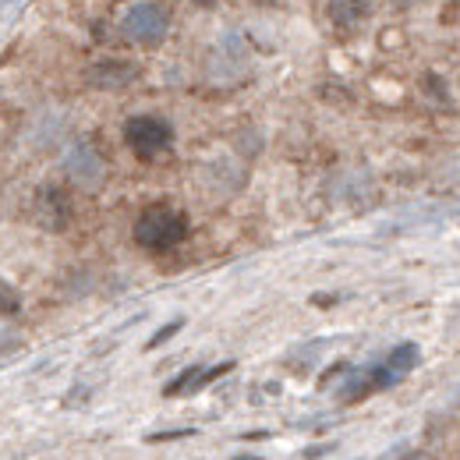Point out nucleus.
Wrapping results in <instances>:
<instances>
[{"mask_svg": "<svg viewBox=\"0 0 460 460\" xmlns=\"http://www.w3.org/2000/svg\"><path fill=\"white\" fill-rule=\"evenodd\" d=\"M184 237H188V217L171 209V206H149L135 220V241L142 248H149V252L177 248Z\"/></svg>", "mask_w": 460, "mask_h": 460, "instance_id": "nucleus-1", "label": "nucleus"}, {"mask_svg": "<svg viewBox=\"0 0 460 460\" xmlns=\"http://www.w3.org/2000/svg\"><path fill=\"white\" fill-rule=\"evenodd\" d=\"M171 29V11L156 0H142L135 7H128L124 22H120V32L131 40V43H160Z\"/></svg>", "mask_w": 460, "mask_h": 460, "instance_id": "nucleus-2", "label": "nucleus"}, {"mask_svg": "<svg viewBox=\"0 0 460 460\" xmlns=\"http://www.w3.org/2000/svg\"><path fill=\"white\" fill-rule=\"evenodd\" d=\"M124 142H128V149H131L135 156L153 160L156 153H164L173 142V128L164 117H149V114L131 117V120L124 124Z\"/></svg>", "mask_w": 460, "mask_h": 460, "instance_id": "nucleus-3", "label": "nucleus"}, {"mask_svg": "<svg viewBox=\"0 0 460 460\" xmlns=\"http://www.w3.org/2000/svg\"><path fill=\"white\" fill-rule=\"evenodd\" d=\"M36 220H40V227L47 230H64L71 224V199L60 191L58 184L40 188V195H36Z\"/></svg>", "mask_w": 460, "mask_h": 460, "instance_id": "nucleus-4", "label": "nucleus"}, {"mask_svg": "<svg viewBox=\"0 0 460 460\" xmlns=\"http://www.w3.org/2000/svg\"><path fill=\"white\" fill-rule=\"evenodd\" d=\"M67 173H71L75 184H82V188H96V184L103 181V160H100L96 149L78 146V149L67 156Z\"/></svg>", "mask_w": 460, "mask_h": 460, "instance_id": "nucleus-5", "label": "nucleus"}, {"mask_svg": "<svg viewBox=\"0 0 460 460\" xmlns=\"http://www.w3.org/2000/svg\"><path fill=\"white\" fill-rule=\"evenodd\" d=\"M135 78H138V67L128 64V60H100V64H93V71H89V82H93L96 89H124V85H131Z\"/></svg>", "mask_w": 460, "mask_h": 460, "instance_id": "nucleus-6", "label": "nucleus"}, {"mask_svg": "<svg viewBox=\"0 0 460 460\" xmlns=\"http://www.w3.org/2000/svg\"><path fill=\"white\" fill-rule=\"evenodd\" d=\"M365 14H368V0H330V18H333L341 29L358 25Z\"/></svg>", "mask_w": 460, "mask_h": 460, "instance_id": "nucleus-7", "label": "nucleus"}, {"mask_svg": "<svg viewBox=\"0 0 460 460\" xmlns=\"http://www.w3.org/2000/svg\"><path fill=\"white\" fill-rule=\"evenodd\" d=\"M199 372H202V365H191V368H184V372H181V376H177L173 383H167V390H164V394H167V397H177V394H188Z\"/></svg>", "mask_w": 460, "mask_h": 460, "instance_id": "nucleus-8", "label": "nucleus"}, {"mask_svg": "<svg viewBox=\"0 0 460 460\" xmlns=\"http://www.w3.org/2000/svg\"><path fill=\"white\" fill-rule=\"evenodd\" d=\"M181 326H184L181 319H173V323H167V326H164V330H160L156 337H149V344H146V350H156L160 344H167V341H171V337L177 333V330H181Z\"/></svg>", "mask_w": 460, "mask_h": 460, "instance_id": "nucleus-9", "label": "nucleus"}, {"mask_svg": "<svg viewBox=\"0 0 460 460\" xmlns=\"http://www.w3.org/2000/svg\"><path fill=\"white\" fill-rule=\"evenodd\" d=\"M191 436V429H181V432H160V436H149V443H164V439H184Z\"/></svg>", "mask_w": 460, "mask_h": 460, "instance_id": "nucleus-10", "label": "nucleus"}, {"mask_svg": "<svg viewBox=\"0 0 460 460\" xmlns=\"http://www.w3.org/2000/svg\"><path fill=\"white\" fill-rule=\"evenodd\" d=\"M234 460H262V457H255V454H237Z\"/></svg>", "mask_w": 460, "mask_h": 460, "instance_id": "nucleus-11", "label": "nucleus"}]
</instances>
